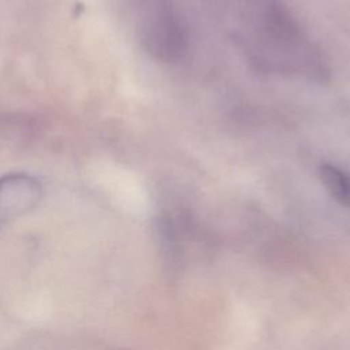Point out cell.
Wrapping results in <instances>:
<instances>
[{
    "label": "cell",
    "instance_id": "obj_4",
    "mask_svg": "<svg viewBox=\"0 0 350 350\" xmlns=\"http://www.w3.org/2000/svg\"><path fill=\"white\" fill-rule=\"evenodd\" d=\"M319 176L328 194L350 209V172L335 164L324 163L319 167Z\"/></svg>",
    "mask_w": 350,
    "mask_h": 350
},
{
    "label": "cell",
    "instance_id": "obj_3",
    "mask_svg": "<svg viewBox=\"0 0 350 350\" xmlns=\"http://www.w3.org/2000/svg\"><path fill=\"white\" fill-rule=\"evenodd\" d=\"M42 196L41 182L23 172L0 176V228L33 209Z\"/></svg>",
    "mask_w": 350,
    "mask_h": 350
},
{
    "label": "cell",
    "instance_id": "obj_1",
    "mask_svg": "<svg viewBox=\"0 0 350 350\" xmlns=\"http://www.w3.org/2000/svg\"><path fill=\"white\" fill-rule=\"evenodd\" d=\"M234 36L256 67L325 79V60L282 0H232Z\"/></svg>",
    "mask_w": 350,
    "mask_h": 350
},
{
    "label": "cell",
    "instance_id": "obj_2",
    "mask_svg": "<svg viewBox=\"0 0 350 350\" xmlns=\"http://www.w3.org/2000/svg\"><path fill=\"white\" fill-rule=\"evenodd\" d=\"M149 51L163 62H178L187 52V30L171 0H154L145 22Z\"/></svg>",
    "mask_w": 350,
    "mask_h": 350
}]
</instances>
